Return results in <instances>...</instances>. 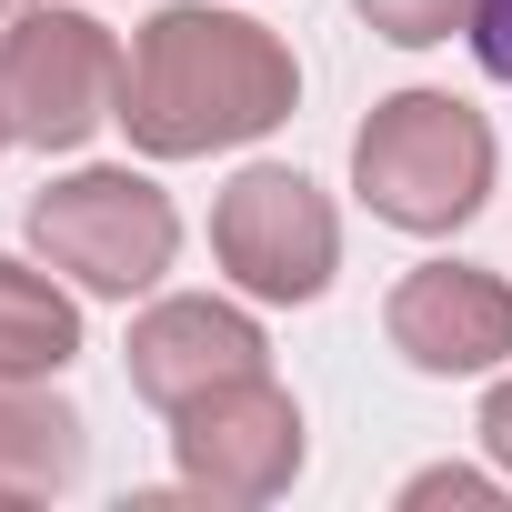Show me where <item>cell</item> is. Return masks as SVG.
<instances>
[{
	"label": "cell",
	"instance_id": "cell-1",
	"mask_svg": "<svg viewBox=\"0 0 512 512\" xmlns=\"http://www.w3.org/2000/svg\"><path fill=\"white\" fill-rule=\"evenodd\" d=\"M292 111H302V61L251 11L171 0L141 21L131 81H121V131L141 161H211L241 141H272Z\"/></svg>",
	"mask_w": 512,
	"mask_h": 512
},
{
	"label": "cell",
	"instance_id": "cell-2",
	"mask_svg": "<svg viewBox=\"0 0 512 512\" xmlns=\"http://www.w3.org/2000/svg\"><path fill=\"white\" fill-rule=\"evenodd\" d=\"M492 171H502L492 121L472 101H452V91H392L352 131V191H362V211L392 221V231H422V241L462 231L492 201Z\"/></svg>",
	"mask_w": 512,
	"mask_h": 512
},
{
	"label": "cell",
	"instance_id": "cell-3",
	"mask_svg": "<svg viewBox=\"0 0 512 512\" xmlns=\"http://www.w3.org/2000/svg\"><path fill=\"white\" fill-rule=\"evenodd\" d=\"M31 251H41L61 282H81L91 302H141L181 262V211H171V191L151 171L81 161V171H61L31 201Z\"/></svg>",
	"mask_w": 512,
	"mask_h": 512
},
{
	"label": "cell",
	"instance_id": "cell-4",
	"mask_svg": "<svg viewBox=\"0 0 512 512\" xmlns=\"http://www.w3.org/2000/svg\"><path fill=\"white\" fill-rule=\"evenodd\" d=\"M211 262L231 272L241 302H292V312L322 302L332 272H342V221H332L322 181L292 171V161L231 171L221 201H211Z\"/></svg>",
	"mask_w": 512,
	"mask_h": 512
},
{
	"label": "cell",
	"instance_id": "cell-5",
	"mask_svg": "<svg viewBox=\"0 0 512 512\" xmlns=\"http://www.w3.org/2000/svg\"><path fill=\"white\" fill-rule=\"evenodd\" d=\"M131 51L91 11H21L0 41V121L21 151H81L91 131L121 121Z\"/></svg>",
	"mask_w": 512,
	"mask_h": 512
},
{
	"label": "cell",
	"instance_id": "cell-6",
	"mask_svg": "<svg viewBox=\"0 0 512 512\" xmlns=\"http://www.w3.org/2000/svg\"><path fill=\"white\" fill-rule=\"evenodd\" d=\"M171 462L201 502H282L312 462L302 442V402L272 382V372H241V382H211L201 402L171 412Z\"/></svg>",
	"mask_w": 512,
	"mask_h": 512
},
{
	"label": "cell",
	"instance_id": "cell-7",
	"mask_svg": "<svg viewBox=\"0 0 512 512\" xmlns=\"http://www.w3.org/2000/svg\"><path fill=\"white\" fill-rule=\"evenodd\" d=\"M382 332L412 372L432 382H472L512 362V282L482 262H412L382 302Z\"/></svg>",
	"mask_w": 512,
	"mask_h": 512
},
{
	"label": "cell",
	"instance_id": "cell-8",
	"mask_svg": "<svg viewBox=\"0 0 512 512\" xmlns=\"http://www.w3.org/2000/svg\"><path fill=\"white\" fill-rule=\"evenodd\" d=\"M121 362H131V392H141L151 412H181V402H201L211 382L272 372V342H262V322H251L241 302H211V292H161V302L131 322Z\"/></svg>",
	"mask_w": 512,
	"mask_h": 512
},
{
	"label": "cell",
	"instance_id": "cell-9",
	"mask_svg": "<svg viewBox=\"0 0 512 512\" xmlns=\"http://www.w3.org/2000/svg\"><path fill=\"white\" fill-rule=\"evenodd\" d=\"M51 382L61 372H0V502H51L91 462V432Z\"/></svg>",
	"mask_w": 512,
	"mask_h": 512
},
{
	"label": "cell",
	"instance_id": "cell-10",
	"mask_svg": "<svg viewBox=\"0 0 512 512\" xmlns=\"http://www.w3.org/2000/svg\"><path fill=\"white\" fill-rule=\"evenodd\" d=\"M81 362V302L61 292V272L11 262L0 251V372H71Z\"/></svg>",
	"mask_w": 512,
	"mask_h": 512
},
{
	"label": "cell",
	"instance_id": "cell-11",
	"mask_svg": "<svg viewBox=\"0 0 512 512\" xmlns=\"http://www.w3.org/2000/svg\"><path fill=\"white\" fill-rule=\"evenodd\" d=\"M352 11H362L392 51H432V41L472 31V11H482V0H352Z\"/></svg>",
	"mask_w": 512,
	"mask_h": 512
},
{
	"label": "cell",
	"instance_id": "cell-12",
	"mask_svg": "<svg viewBox=\"0 0 512 512\" xmlns=\"http://www.w3.org/2000/svg\"><path fill=\"white\" fill-rule=\"evenodd\" d=\"M502 492H512V482H502V472H472V462H432V472L402 482L412 512H432V502H502Z\"/></svg>",
	"mask_w": 512,
	"mask_h": 512
},
{
	"label": "cell",
	"instance_id": "cell-13",
	"mask_svg": "<svg viewBox=\"0 0 512 512\" xmlns=\"http://www.w3.org/2000/svg\"><path fill=\"white\" fill-rule=\"evenodd\" d=\"M472 61L492 81H512V0H482V11H472Z\"/></svg>",
	"mask_w": 512,
	"mask_h": 512
},
{
	"label": "cell",
	"instance_id": "cell-14",
	"mask_svg": "<svg viewBox=\"0 0 512 512\" xmlns=\"http://www.w3.org/2000/svg\"><path fill=\"white\" fill-rule=\"evenodd\" d=\"M472 432H482V452H492V472L512 482V372H502V382L482 392V422H472Z\"/></svg>",
	"mask_w": 512,
	"mask_h": 512
},
{
	"label": "cell",
	"instance_id": "cell-15",
	"mask_svg": "<svg viewBox=\"0 0 512 512\" xmlns=\"http://www.w3.org/2000/svg\"><path fill=\"white\" fill-rule=\"evenodd\" d=\"M21 11H31V0H0V41H11V21H21Z\"/></svg>",
	"mask_w": 512,
	"mask_h": 512
},
{
	"label": "cell",
	"instance_id": "cell-16",
	"mask_svg": "<svg viewBox=\"0 0 512 512\" xmlns=\"http://www.w3.org/2000/svg\"><path fill=\"white\" fill-rule=\"evenodd\" d=\"M0 151H11V121H0Z\"/></svg>",
	"mask_w": 512,
	"mask_h": 512
}]
</instances>
